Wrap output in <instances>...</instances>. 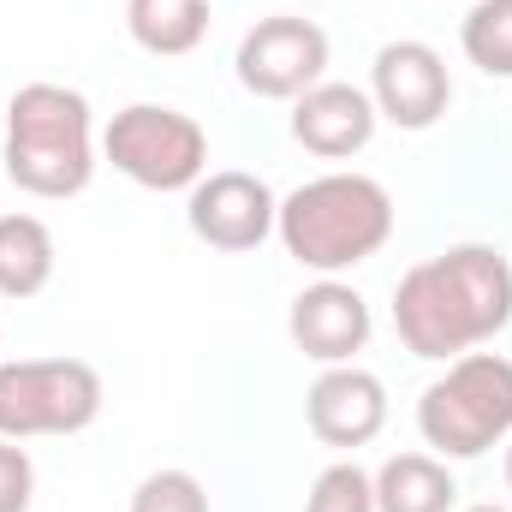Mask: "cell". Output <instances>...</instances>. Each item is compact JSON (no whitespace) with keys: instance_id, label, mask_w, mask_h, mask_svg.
<instances>
[{"instance_id":"2e32d148","label":"cell","mask_w":512,"mask_h":512,"mask_svg":"<svg viewBox=\"0 0 512 512\" xmlns=\"http://www.w3.org/2000/svg\"><path fill=\"white\" fill-rule=\"evenodd\" d=\"M459 48L477 72L512 78V0H477L459 24Z\"/></svg>"},{"instance_id":"44dd1931","label":"cell","mask_w":512,"mask_h":512,"mask_svg":"<svg viewBox=\"0 0 512 512\" xmlns=\"http://www.w3.org/2000/svg\"><path fill=\"white\" fill-rule=\"evenodd\" d=\"M507 483H512V447H507Z\"/></svg>"},{"instance_id":"d6986e66","label":"cell","mask_w":512,"mask_h":512,"mask_svg":"<svg viewBox=\"0 0 512 512\" xmlns=\"http://www.w3.org/2000/svg\"><path fill=\"white\" fill-rule=\"evenodd\" d=\"M30 495H36V465H30V453L0 435V512H30Z\"/></svg>"},{"instance_id":"52a82bcc","label":"cell","mask_w":512,"mask_h":512,"mask_svg":"<svg viewBox=\"0 0 512 512\" xmlns=\"http://www.w3.org/2000/svg\"><path fill=\"white\" fill-rule=\"evenodd\" d=\"M233 66H239V84L251 96H262V102H298L328 72V30L298 18V12H274L256 30H245Z\"/></svg>"},{"instance_id":"9a60e30c","label":"cell","mask_w":512,"mask_h":512,"mask_svg":"<svg viewBox=\"0 0 512 512\" xmlns=\"http://www.w3.org/2000/svg\"><path fill=\"white\" fill-rule=\"evenodd\" d=\"M54 280V233L36 215H0V298H36Z\"/></svg>"},{"instance_id":"e0dca14e","label":"cell","mask_w":512,"mask_h":512,"mask_svg":"<svg viewBox=\"0 0 512 512\" xmlns=\"http://www.w3.org/2000/svg\"><path fill=\"white\" fill-rule=\"evenodd\" d=\"M304 512H376V477L352 459L328 465L316 483H310V501Z\"/></svg>"},{"instance_id":"8992f818","label":"cell","mask_w":512,"mask_h":512,"mask_svg":"<svg viewBox=\"0 0 512 512\" xmlns=\"http://www.w3.org/2000/svg\"><path fill=\"white\" fill-rule=\"evenodd\" d=\"M102 155L143 191H191L209 173V131L179 108L131 102L102 131Z\"/></svg>"},{"instance_id":"5b68a950","label":"cell","mask_w":512,"mask_h":512,"mask_svg":"<svg viewBox=\"0 0 512 512\" xmlns=\"http://www.w3.org/2000/svg\"><path fill=\"white\" fill-rule=\"evenodd\" d=\"M102 417V376L84 358H12L0 364V435H78Z\"/></svg>"},{"instance_id":"277c9868","label":"cell","mask_w":512,"mask_h":512,"mask_svg":"<svg viewBox=\"0 0 512 512\" xmlns=\"http://www.w3.org/2000/svg\"><path fill=\"white\" fill-rule=\"evenodd\" d=\"M417 429L447 459H483L512 435V358L501 352H465L447 364L441 382L423 387Z\"/></svg>"},{"instance_id":"6da1fadb","label":"cell","mask_w":512,"mask_h":512,"mask_svg":"<svg viewBox=\"0 0 512 512\" xmlns=\"http://www.w3.org/2000/svg\"><path fill=\"white\" fill-rule=\"evenodd\" d=\"M512 322V262L495 245H453L399 274L393 328L411 358L453 364Z\"/></svg>"},{"instance_id":"4fadbf2b","label":"cell","mask_w":512,"mask_h":512,"mask_svg":"<svg viewBox=\"0 0 512 512\" xmlns=\"http://www.w3.org/2000/svg\"><path fill=\"white\" fill-rule=\"evenodd\" d=\"M459 483L435 453H393L376 471V512H453Z\"/></svg>"},{"instance_id":"5bb4252c","label":"cell","mask_w":512,"mask_h":512,"mask_svg":"<svg viewBox=\"0 0 512 512\" xmlns=\"http://www.w3.org/2000/svg\"><path fill=\"white\" fill-rule=\"evenodd\" d=\"M126 30L161 60L191 54L209 36V0H126Z\"/></svg>"},{"instance_id":"ba28073f","label":"cell","mask_w":512,"mask_h":512,"mask_svg":"<svg viewBox=\"0 0 512 512\" xmlns=\"http://www.w3.org/2000/svg\"><path fill=\"white\" fill-rule=\"evenodd\" d=\"M370 102L387 126L399 131H429L447 102H453V78H447V60L429 48V42H387L370 66Z\"/></svg>"},{"instance_id":"ffe728a7","label":"cell","mask_w":512,"mask_h":512,"mask_svg":"<svg viewBox=\"0 0 512 512\" xmlns=\"http://www.w3.org/2000/svg\"><path fill=\"white\" fill-rule=\"evenodd\" d=\"M465 512H507V507H465Z\"/></svg>"},{"instance_id":"7c38bea8","label":"cell","mask_w":512,"mask_h":512,"mask_svg":"<svg viewBox=\"0 0 512 512\" xmlns=\"http://www.w3.org/2000/svg\"><path fill=\"white\" fill-rule=\"evenodd\" d=\"M376 120L382 114H376L370 90H358V84H316L292 102V137L322 161H346V155L370 149Z\"/></svg>"},{"instance_id":"3957f363","label":"cell","mask_w":512,"mask_h":512,"mask_svg":"<svg viewBox=\"0 0 512 512\" xmlns=\"http://www.w3.org/2000/svg\"><path fill=\"white\" fill-rule=\"evenodd\" d=\"M6 179L30 197H78L96 179V120L66 84H24L6 108Z\"/></svg>"},{"instance_id":"ac0fdd59","label":"cell","mask_w":512,"mask_h":512,"mask_svg":"<svg viewBox=\"0 0 512 512\" xmlns=\"http://www.w3.org/2000/svg\"><path fill=\"white\" fill-rule=\"evenodd\" d=\"M131 512H209V495L191 471H149L131 489Z\"/></svg>"},{"instance_id":"30bf717a","label":"cell","mask_w":512,"mask_h":512,"mask_svg":"<svg viewBox=\"0 0 512 512\" xmlns=\"http://www.w3.org/2000/svg\"><path fill=\"white\" fill-rule=\"evenodd\" d=\"M304 423L322 447H370L387 429V387L358 364H328L304 393Z\"/></svg>"},{"instance_id":"7a4b0ae2","label":"cell","mask_w":512,"mask_h":512,"mask_svg":"<svg viewBox=\"0 0 512 512\" xmlns=\"http://www.w3.org/2000/svg\"><path fill=\"white\" fill-rule=\"evenodd\" d=\"M274 233L298 268H316L322 280H334L370 262L393 239V197L370 173H322L280 203Z\"/></svg>"},{"instance_id":"9c48e42d","label":"cell","mask_w":512,"mask_h":512,"mask_svg":"<svg viewBox=\"0 0 512 512\" xmlns=\"http://www.w3.org/2000/svg\"><path fill=\"white\" fill-rule=\"evenodd\" d=\"M274 215H280L274 191L256 173H239V167L203 173L191 185V209H185L191 233L203 245H215V251H256L274 233Z\"/></svg>"},{"instance_id":"8fae6325","label":"cell","mask_w":512,"mask_h":512,"mask_svg":"<svg viewBox=\"0 0 512 512\" xmlns=\"http://www.w3.org/2000/svg\"><path fill=\"white\" fill-rule=\"evenodd\" d=\"M286 328H292V346L304 358H316L322 370L328 364H352L370 346V304L352 286H340V280H316V286H304L292 298Z\"/></svg>"}]
</instances>
